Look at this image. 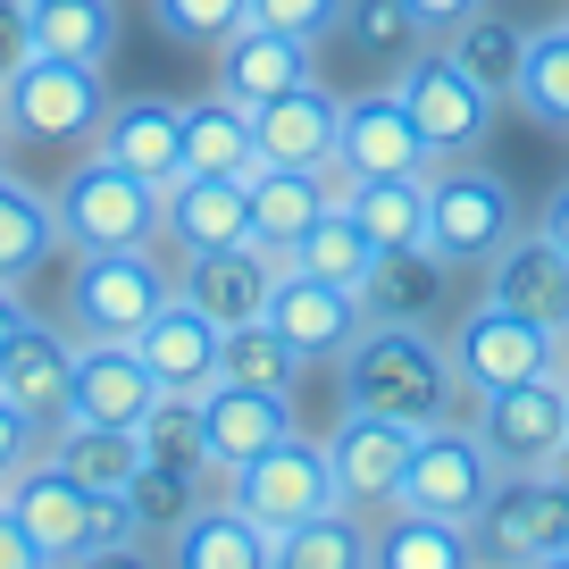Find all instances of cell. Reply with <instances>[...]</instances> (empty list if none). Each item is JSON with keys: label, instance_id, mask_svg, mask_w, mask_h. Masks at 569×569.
I'll return each mask as SVG.
<instances>
[{"label": "cell", "instance_id": "6da1fadb", "mask_svg": "<svg viewBox=\"0 0 569 569\" xmlns=\"http://www.w3.org/2000/svg\"><path fill=\"white\" fill-rule=\"evenodd\" d=\"M343 410H377L393 427H436L461 410V377H452V352L427 327L402 319H369L352 343H343Z\"/></svg>", "mask_w": 569, "mask_h": 569}, {"label": "cell", "instance_id": "7a4b0ae2", "mask_svg": "<svg viewBox=\"0 0 569 569\" xmlns=\"http://www.w3.org/2000/svg\"><path fill=\"white\" fill-rule=\"evenodd\" d=\"M109 68H84V59H51V51H26L18 76L0 84V109H9V151H92L109 118Z\"/></svg>", "mask_w": 569, "mask_h": 569}, {"label": "cell", "instance_id": "3957f363", "mask_svg": "<svg viewBox=\"0 0 569 569\" xmlns=\"http://www.w3.org/2000/svg\"><path fill=\"white\" fill-rule=\"evenodd\" d=\"M51 218L68 251H134V243H168V193L126 177L101 151H76L51 184Z\"/></svg>", "mask_w": 569, "mask_h": 569}, {"label": "cell", "instance_id": "277c9868", "mask_svg": "<svg viewBox=\"0 0 569 569\" xmlns=\"http://www.w3.org/2000/svg\"><path fill=\"white\" fill-rule=\"evenodd\" d=\"M168 243H134V251H76L68 260V336L76 343H134L151 327V310L177 293V268L160 260Z\"/></svg>", "mask_w": 569, "mask_h": 569}, {"label": "cell", "instance_id": "5b68a950", "mask_svg": "<svg viewBox=\"0 0 569 569\" xmlns=\"http://www.w3.org/2000/svg\"><path fill=\"white\" fill-rule=\"evenodd\" d=\"M393 92H402L410 126H419V142H427V168L486 151V134H495V109H502V92H486L478 76H469L461 59L445 51V42H419V51L402 59V76H393Z\"/></svg>", "mask_w": 569, "mask_h": 569}, {"label": "cell", "instance_id": "8992f818", "mask_svg": "<svg viewBox=\"0 0 569 569\" xmlns=\"http://www.w3.org/2000/svg\"><path fill=\"white\" fill-rule=\"evenodd\" d=\"M218 495H227L260 536H284V528H302V519H319V511L343 502L336 469H327V436H310V427H293L284 445H268V452H251L243 469H227Z\"/></svg>", "mask_w": 569, "mask_h": 569}, {"label": "cell", "instance_id": "52a82bcc", "mask_svg": "<svg viewBox=\"0 0 569 569\" xmlns=\"http://www.w3.org/2000/svg\"><path fill=\"white\" fill-rule=\"evenodd\" d=\"M511 234H519V193L478 160V151L427 168V243L445 251L452 268H486Z\"/></svg>", "mask_w": 569, "mask_h": 569}, {"label": "cell", "instance_id": "ba28073f", "mask_svg": "<svg viewBox=\"0 0 569 569\" xmlns=\"http://www.w3.org/2000/svg\"><path fill=\"white\" fill-rule=\"evenodd\" d=\"M445 352H452L461 393H495V386H519V377L561 369V336L536 327V319H519V310H502V302H469L461 319H452Z\"/></svg>", "mask_w": 569, "mask_h": 569}, {"label": "cell", "instance_id": "9c48e42d", "mask_svg": "<svg viewBox=\"0 0 569 569\" xmlns=\"http://www.w3.org/2000/svg\"><path fill=\"white\" fill-rule=\"evenodd\" d=\"M495 486H502V469H495V452L478 445V427L436 419V427H419L393 502H402V511H436V519H478Z\"/></svg>", "mask_w": 569, "mask_h": 569}, {"label": "cell", "instance_id": "30bf717a", "mask_svg": "<svg viewBox=\"0 0 569 569\" xmlns=\"http://www.w3.org/2000/svg\"><path fill=\"white\" fill-rule=\"evenodd\" d=\"M469 427L495 452V469H545L552 445L569 436V377L545 369V377H519V386L469 393Z\"/></svg>", "mask_w": 569, "mask_h": 569}, {"label": "cell", "instance_id": "8fae6325", "mask_svg": "<svg viewBox=\"0 0 569 569\" xmlns=\"http://www.w3.org/2000/svg\"><path fill=\"white\" fill-rule=\"evenodd\" d=\"M561 528H569V495L545 469H502L486 511L469 519L478 561H502V569H528V561H545V552H561Z\"/></svg>", "mask_w": 569, "mask_h": 569}, {"label": "cell", "instance_id": "7c38bea8", "mask_svg": "<svg viewBox=\"0 0 569 569\" xmlns=\"http://www.w3.org/2000/svg\"><path fill=\"white\" fill-rule=\"evenodd\" d=\"M0 393H9L42 436H59V427L76 419V336L59 319H42V310H26V327L9 336V352H0Z\"/></svg>", "mask_w": 569, "mask_h": 569}, {"label": "cell", "instance_id": "4fadbf2b", "mask_svg": "<svg viewBox=\"0 0 569 569\" xmlns=\"http://www.w3.org/2000/svg\"><path fill=\"white\" fill-rule=\"evenodd\" d=\"M410 445H419V427H393V419H377V410H343V419L327 427L336 495L377 519L393 502V486H402V469H410Z\"/></svg>", "mask_w": 569, "mask_h": 569}, {"label": "cell", "instance_id": "5bb4252c", "mask_svg": "<svg viewBox=\"0 0 569 569\" xmlns=\"http://www.w3.org/2000/svg\"><path fill=\"white\" fill-rule=\"evenodd\" d=\"M310 76H319V42L277 34V26H260V18H243V26L210 51V92H227V101H243V109L277 101V92L310 84Z\"/></svg>", "mask_w": 569, "mask_h": 569}, {"label": "cell", "instance_id": "9a60e30c", "mask_svg": "<svg viewBox=\"0 0 569 569\" xmlns=\"http://www.w3.org/2000/svg\"><path fill=\"white\" fill-rule=\"evenodd\" d=\"M486 302L519 310V319L552 327V336L569 343V251L552 243L545 227H519L511 243L486 260Z\"/></svg>", "mask_w": 569, "mask_h": 569}, {"label": "cell", "instance_id": "2e32d148", "mask_svg": "<svg viewBox=\"0 0 569 569\" xmlns=\"http://www.w3.org/2000/svg\"><path fill=\"white\" fill-rule=\"evenodd\" d=\"M260 319L277 327V336L293 343L302 360H343V343L369 327V310H360L352 284H319V277H302V268H277Z\"/></svg>", "mask_w": 569, "mask_h": 569}, {"label": "cell", "instance_id": "e0dca14e", "mask_svg": "<svg viewBox=\"0 0 569 569\" xmlns=\"http://www.w3.org/2000/svg\"><path fill=\"white\" fill-rule=\"evenodd\" d=\"M302 427V410H293V393H268V386H201V452H210V469L227 478V469H243L251 452L284 445Z\"/></svg>", "mask_w": 569, "mask_h": 569}, {"label": "cell", "instance_id": "ac0fdd59", "mask_svg": "<svg viewBox=\"0 0 569 569\" xmlns=\"http://www.w3.org/2000/svg\"><path fill=\"white\" fill-rule=\"evenodd\" d=\"M0 502L18 511V528L42 545V561H51V569L76 561V552L92 545V502H101V495H84V486H76L51 452H42V461H26L18 478L0 486Z\"/></svg>", "mask_w": 569, "mask_h": 569}, {"label": "cell", "instance_id": "d6986e66", "mask_svg": "<svg viewBox=\"0 0 569 569\" xmlns=\"http://www.w3.org/2000/svg\"><path fill=\"white\" fill-rule=\"evenodd\" d=\"M92 151L101 160H118L126 177H142V184H177L184 177V109L177 101H160V92H134V101H109V118H101V134H92Z\"/></svg>", "mask_w": 569, "mask_h": 569}, {"label": "cell", "instance_id": "ffe728a7", "mask_svg": "<svg viewBox=\"0 0 569 569\" xmlns=\"http://www.w3.org/2000/svg\"><path fill=\"white\" fill-rule=\"evenodd\" d=\"M336 126H343V92H327L319 76L251 109V142L268 168H336Z\"/></svg>", "mask_w": 569, "mask_h": 569}, {"label": "cell", "instance_id": "44dd1931", "mask_svg": "<svg viewBox=\"0 0 569 569\" xmlns=\"http://www.w3.org/2000/svg\"><path fill=\"white\" fill-rule=\"evenodd\" d=\"M336 168L343 177H402V168H427V142L410 126L402 92H343V126H336Z\"/></svg>", "mask_w": 569, "mask_h": 569}, {"label": "cell", "instance_id": "7402d4cb", "mask_svg": "<svg viewBox=\"0 0 569 569\" xmlns=\"http://www.w3.org/2000/svg\"><path fill=\"white\" fill-rule=\"evenodd\" d=\"M268 284H277V260L251 243H218V251H177V293L218 327H243L268 310Z\"/></svg>", "mask_w": 569, "mask_h": 569}, {"label": "cell", "instance_id": "603a6c76", "mask_svg": "<svg viewBox=\"0 0 569 569\" xmlns=\"http://www.w3.org/2000/svg\"><path fill=\"white\" fill-rule=\"evenodd\" d=\"M336 201V168H251V251H268V260H293V243H302L310 227H319V210Z\"/></svg>", "mask_w": 569, "mask_h": 569}, {"label": "cell", "instance_id": "cb8c5ba5", "mask_svg": "<svg viewBox=\"0 0 569 569\" xmlns=\"http://www.w3.org/2000/svg\"><path fill=\"white\" fill-rule=\"evenodd\" d=\"M218 343H227V327L201 319L184 293H168L151 310V327L134 336V352H142V369L160 377V393H201V386H218Z\"/></svg>", "mask_w": 569, "mask_h": 569}, {"label": "cell", "instance_id": "d4e9b609", "mask_svg": "<svg viewBox=\"0 0 569 569\" xmlns=\"http://www.w3.org/2000/svg\"><path fill=\"white\" fill-rule=\"evenodd\" d=\"M445 302H452V260L436 243H393V251H377L369 277H360V310H369V319L427 327Z\"/></svg>", "mask_w": 569, "mask_h": 569}, {"label": "cell", "instance_id": "484cf974", "mask_svg": "<svg viewBox=\"0 0 569 569\" xmlns=\"http://www.w3.org/2000/svg\"><path fill=\"white\" fill-rule=\"evenodd\" d=\"M160 402V377L142 369L134 343H76V419L92 427H142Z\"/></svg>", "mask_w": 569, "mask_h": 569}, {"label": "cell", "instance_id": "4316f807", "mask_svg": "<svg viewBox=\"0 0 569 569\" xmlns=\"http://www.w3.org/2000/svg\"><path fill=\"white\" fill-rule=\"evenodd\" d=\"M268 552H277V536H260L227 495L193 502V511L160 536V561L168 569H268Z\"/></svg>", "mask_w": 569, "mask_h": 569}, {"label": "cell", "instance_id": "83f0119b", "mask_svg": "<svg viewBox=\"0 0 569 569\" xmlns=\"http://www.w3.org/2000/svg\"><path fill=\"white\" fill-rule=\"evenodd\" d=\"M369 569H478V536H469V519L386 502L369 519Z\"/></svg>", "mask_w": 569, "mask_h": 569}, {"label": "cell", "instance_id": "f1b7e54d", "mask_svg": "<svg viewBox=\"0 0 569 569\" xmlns=\"http://www.w3.org/2000/svg\"><path fill=\"white\" fill-rule=\"evenodd\" d=\"M251 243V177H177L168 184V251Z\"/></svg>", "mask_w": 569, "mask_h": 569}, {"label": "cell", "instance_id": "f546056e", "mask_svg": "<svg viewBox=\"0 0 569 569\" xmlns=\"http://www.w3.org/2000/svg\"><path fill=\"white\" fill-rule=\"evenodd\" d=\"M336 201L369 227L377 251L427 243V168H402V177H343L336 168Z\"/></svg>", "mask_w": 569, "mask_h": 569}, {"label": "cell", "instance_id": "4dcf8cb0", "mask_svg": "<svg viewBox=\"0 0 569 569\" xmlns=\"http://www.w3.org/2000/svg\"><path fill=\"white\" fill-rule=\"evenodd\" d=\"M59 251V218H51V193H34L26 177L0 168V284L34 293V277L51 268Z\"/></svg>", "mask_w": 569, "mask_h": 569}, {"label": "cell", "instance_id": "1f68e13d", "mask_svg": "<svg viewBox=\"0 0 569 569\" xmlns=\"http://www.w3.org/2000/svg\"><path fill=\"white\" fill-rule=\"evenodd\" d=\"M260 142H251V109L227 92L184 101V177H251Z\"/></svg>", "mask_w": 569, "mask_h": 569}, {"label": "cell", "instance_id": "d6a6232c", "mask_svg": "<svg viewBox=\"0 0 569 569\" xmlns=\"http://www.w3.org/2000/svg\"><path fill=\"white\" fill-rule=\"evenodd\" d=\"M51 461L68 469L84 495H126V486H134V469H142V436H134V427L68 419V427L51 436Z\"/></svg>", "mask_w": 569, "mask_h": 569}, {"label": "cell", "instance_id": "836d02e7", "mask_svg": "<svg viewBox=\"0 0 569 569\" xmlns=\"http://www.w3.org/2000/svg\"><path fill=\"white\" fill-rule=\"evenodd\" d=\"M26 34L51 59L109 68V51H118V9H109V0H26Z\"/></svg>", "mask_w": 569, "mask_h": 569}, {"label": "cell", "instance_id": "e575fe53", "mask_svg": "<svg viewBox=\"0 0 569 569\" xmlns=\"http://www.w3.org/2000/svg\"><path fill=\"white\" fill-rule=\"evenodd\" d=\"M268 569H369V511L336 502V511L302 519V528H284Z\"/></svg>", "mask_w": 569, "mask_h": 569}, {"label": "cell", "instance_id": "d590c367", "mask_svg": "<svg viewBox=\"0 0 569 569\" xmlns=\"http://www.w3.org/2000/svg\"><path fill=\"white\" fill-rule=\"evenodd\" d=\"M369 260H377V243H369V227H360L343 201H327L319 210V227L293 243V260L284 268H302V277H319V284H352L360 293V277H369Z\"/></svg>", "mask_w": 569, "mask_h": 569}, {"label": "cell", "instance_id": "8d00e7d4", "mask_svg": "<svg viewBox=\"0 0 569 569\" xmlns=\"http://www.w3.org/2000/svg\"><path fill=\"white\" fill-rule=\"evenodd\" d=\"M511 101L528 109L536 126L569 134V18H561V26H528V59H519Z\"/></svg>", "mask_w": 569, "mask_h": 569}, {"label": "cell", "instance_id": "74e56055", "mask_svg": "<svg viewBox=\"0 0 569 569\" xmlns=\"http://www.w3.org/2000/svg\"><path fill=\"white\" fill-rule=\"evenodd\" d=\"M302 369H310V360L293 352V343H284L268 319L227 327V343H218V377H227V386H268V393H293V386H302Z\"/></svg>", "mask_w": 569, "mask_h": 569}, {"label": "cell", "instance_id": "f35d334b", "mask_svg": "<svg viewBox=\"0 0 569 569\" xmlns=\"http://www.w3.org/2000/svg\"><path fill=\"white\" fill-rule=\"evenodd\" d=\"M445 51L461 59V68L478 76L486 92H502V101H511L519 59H528V26H511V18H495V9H478V18H461V26L445 34Z\"/></svg>", "mask_w": 569, "mask_h": 569}, {"label": "cell", "instance_id": "ab89813d", "mask_svg": "<svg viewBox=\"0 0 569 569\" xmlns=\"http://www.w3.org/2000/svg\"><path fill=\"white\" fill-rule=\"evenodd\" d=\"M134 436H142V461H160V469H177V478L218 486L210 452H201V393H160V402H151V419H142Z\"/></svg>", "mask_w": 569, "mask_h": 569}, {"label": "cell", "instance_id": "60d3db41", "mask_svg": "<svg viewBox=\"0 0 569 569\" xmlns=\"http://www.w3.org/2000/svg\"><path fill=\"white\" fill-rule=\"evenodd\" d=\"M210 495H218V486L177 478V469H160V461H142V469H134V486H126V511H134V528L151 536V545H160V536L177 528L193 502H210Z\"/></svg>", "mask_w": 569, "mask_h": 569}, {"label": "cell", "instance_id": "b9f144b4", "mask_svg": "<svg viewBox=\"0 0 569 569\" xmlns=\"http://www.w3.org/2000/svg\"><path fill=\"white\" fill-rule=\"evenodd\" d=\"M151 18H160V34L184 42V51H218V42L251 18V0H151Z\"/></svg>", "mask_w": 569, "mask_h": 569}, {"label": "cell", "instance_id": "7bdbcfd3", "mask_svg": "<svg viewBox=\"0 0 569 569\" xmlns=\"http://www.w3.org/2000/svg\"><path fill=\"white\" fill-rule=\"evenodd\" d=\"M336 34H352L369 59H410L427 42L419 26H410L402 0H343V26H336Z\"/></svg>", "mask_w": 569, "mask_h": 569}, {"label": "cell", "instance_id": "ee69618b", "mask_svg": "<svg viewBox=\"0 0 569 569\" xmlns=\"http://www.w3.org/2000/svg\"><path fill=\"white\" fill-rule=\"evenodd\" d=\"M251 18L277 26V34H302V42H327L343 26V0H251Z\"/></svg>", "mask_w": 569, "mask_h": 569}, {"label": "cell", "instance_id": "f6af8a7d", "mask_svg": "<svg viewBox=\"0 0 569 569\" xmlns=\"http://www.w3.org/2000/svg\"><path fill=\"white\" fill-rule=\"evenodd\" d=\"M42 452H51V436H42V427L26 419V410L9 402V393H0V486L18 478L26 461H42Z\"/></svg>", "mask_w": 569, "mask_h": 569}, {"label": "cell", "instance_id": "bcb514c9", "mask_svg": "<svg viewBox=\"0 0 569 569\" xmlns=\"http://www.w3.org/2000/svg\"><path fill=\"white\" fill-rule=\"evenodd\" d=\"M59 569H168V561H160L151 536H118V545H84L76 561H59Z\"/></svg>", "mask_w": 569, "mask_h": 569}, {"label": "cell", "instance_id": "7dc6e473", "mask_svg": "<svg viewBox=\"0 0 569 569\" xmlns=\"http://www.w3.org/2000/svg\"><path fill=\"white\" fill-rule=\"evenodd\" d=\"M402 9H410V26H419L427 42H445V34H452L461 18H478L486 0H402Z\"/></svg>", "mask_w": 569, "mask_h": 569}, {"label": "cell", "instance_id": "c3c4849f", "mask_svg": "<svg viewBox=\"0 0 569 569\" xmlns=\"http://www.w3.org/2000/svg\"><path fill=\"white\" fill-rule=\"evenodd\" d=\"M26 51H34V34H26V0H0V84L18 76Z\"/></svg>", "mask_w": 569, "mask_h": 569}, {"label": "cell", "instance_id": "681fc988", "mask_svg": "<svg viewBox=\"0 0 569 569\" xmlns=\"http://www.w3.org/2000/svg\"><path fill=\"white\" fill-rule=\"evenodd\" d=\"M0 569H51V561H42V545L18 528V511H9V502H0Z\"/></svg>", "mask_w": 569, "mask_h": 569}, {"label": "cell", "instance_id": "f907efd6", "mask_svg": "<svg viewBox=\"0 0 569 569\" xmlns=\"http://www.w3.org/2000/svg\"><path fill=\"white\" fill-rule=\"evenodd\" d=\"M26 310H34V302H26L18 284H0V352H9V336L26 327Z\"/></svg>", "mask_w": 569, "mask_h": 569}, {"label": "cell", "instance_id": "816d5d0a", "mask_svg": "<svg viewBox=\"0 0 569 569\" xmlns=\"http://www.w3.org/2000/svg\"><path fill=\"white\" fill-rule=\"evenodd\" d=\"M536 227H545L552 243L569 251V184H552V201H545V218H536Z\"/></svg>", "mask_w": 569, "mask_h": 569}, {"label": "cell", "instance_id": "f5cc1de1", "mask_svg": "<svg viewBox=\"0 0 569 569\" xmlns=\"http://www.w3.org/2000/svg\"><path fill=\"white\" fill-rule=\"evenodd\" d=\"M545 478H552V486H561V495H569V436H561V445H552V461H545Z\"/></svg>", "mask_w": 569, "mask_h": 569}, {"label": "cell", "instance_id": "db71d44e", "mask_svg": "<svg viewBox=\"0 0 569 569\" xmlns=\"http://www.w3.org/2000/svg\"><path fill=\"white\" fill-rule=\"evenodd\" d=\"M528 569H569V552H545V561H528Z\"/></svg>", "mask_w": 569, "mask_h": 569}, {"label": "cell", "instance_id": "11a10c76", "mask_svg": "<svg viewBox=\"0 0 569 569\" xmlns=\"http://www.w3.org/2000/svg\"><path fill=\"white\" fill-rule=\"evenodd\" d=\"M0 168H9V109H0Z\"/></svg>", "mask_w": 569, "mask_h": 569}, {"label": "cell", "instance_id": "9f6ffc18", "mask_svg": "<svg viewBox=\"0 0 569 569\" xmlns=\"http://www.w3.org/2000/svg\"><path fill=\"white\" fill-rule=\"evenodd\" d=\"M561 377H569V343H561Z\"/></svg>", "mask_w": 569, "mask_h": 569}, {"label": "cell", "instance_id": "6f0895ef", "mask_svg": "<svg viewBox=\"0 0 569 569\" xmlns=\"http://www.w3.org/2000/svg\"><path fill=\"white\" fill-rule=\"evenodd\" d=\"M561 552H569V528H561Z\"/></svg>", "mask_w": 569, "mask_h": 569}, {"label": "cell", "instance_id": "680465c9", "mask_svg": "<svg viewBox=\"0 0 569 569\" xmlns=\"http://www.w3.org/2000/svg\"><path fill=\"white\" fill-rule=\"evenodd\" d=\"M478 569H502V561H478Z\"/></svg>", "mask_w": 569, "mask_h": 569}]
</instances>
